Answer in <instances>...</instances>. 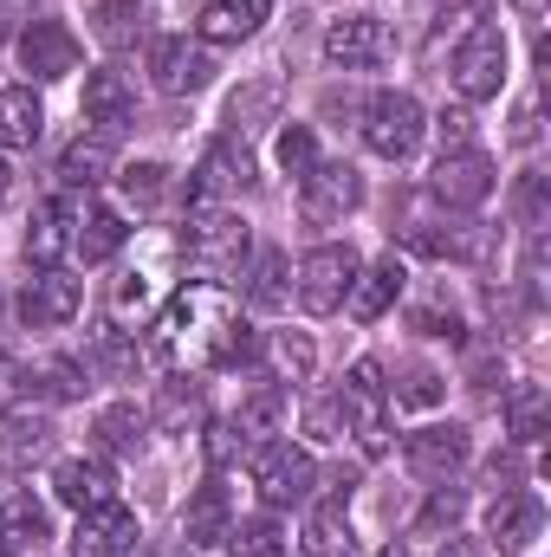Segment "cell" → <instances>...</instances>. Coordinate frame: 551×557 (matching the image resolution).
Segmentation results:
<instances>
[{
    "instance_id": "cell-10",
    "label": "cell",
    "mask_w": 551,
    "mask_h": 557,
    "mask_svg": "<svg viewBox=\"0 0 551 557\" xmlns=\"http://www.w3.org/2000/svg\"><path fill=\"white\" fill-rule=\"evenodd\" d=\"M390 52H396V39H390V26H383L377 13H344V20L325 33V59L344 65V72H370V65H383Z\"/></svg>"
},
{
    "instance_id": "cell-21",
    "label": "cell",
    "mask_w": 551,
    "mask_h": 557,
    "mask_svg": "<svg viewBox=\"0 0 551 557\" xmlns=\"http://www.w3.org/2000/svg\"><path fill=\"white\" fill-rule=\"evenodd\" d=\"M403 260L396 253H383L377 267H357V278H351V292H344V305H351V318L357 324H370V318H383L390 305H396V292H403Z\"/></svg>"
},
{
    "instance_id": "cell-11",
    "label": "cell",
    "mask_w": 551,
    "mask_h": 557,
    "mask_svg": "<svg viewBox=\"0 0 551 557\" xmlns=\"http://www.w3.org/2000/svg\"><path fill=\"white\" fill-rule=\"evenodd\" d=\"M20 72H33L39 85H52V78H72L78 72V39H72V26L65 20H26V33H20Z\"/></svg>"
},
{
    "instance_id": "cell-6",
    "label": "cell",
    "mask_w": 551,
    "mask_h": 557,
    "mask_svg": "<svg viewBox=\"0 0 551 557\" xmlns=\"http://www.w3.org/2000/svg\"><path fill=\"white\" fill-rule=\"evenodd\" d=\"M357 201H364V182H357V169H351V162H325V156H318V162L298 175V214H305L311 227L344 221Z\"/></svg>"
},
{
    "instance_id": "cell-32",
    "label": "cell",
    "mask_w": 551,
    "mask_h": 557,
    "mask_svg": "<svg viewBox=\"0 0 551 557\" xmlns=\"http://www.w3.org/2000/svg\"><path fill=\"white\" fill-rule=\"evenodd\" d=\"M91 434H98V447H105V454H137L143 434H149V416H143L137 403H111V409H98Z\"/></svg>"
},
{
    "instance_id": "cell-24",
    "label": "cell",
    "mask_w": 551,
    "mask_h": 557,
    "mask_svg": "<svg viewBox=\"0 0 551 557\" xmlns=\"http://www.w3.org/2000/svg\"><path fill=\"white\" fill-rule=\"evenodd\" d=\"M182 532H188V545H228V532H234V499H228L221 473H208V480L195 486Z\"/></svg>"
},
{
    "instance_id": "cell-39",
    "label": "cell",
    "mask_w": 551,
    "mask_h": 557,
    "mask_svg": "<svg viewBox=\"0 0 551 557\" xmlns=\"http://www.w3.org/2000/svg\"><path fill=\"white\" fill-rule=\"evenodd\" d=\"M461 512H467V493H461L454 480H441V486H434V499H428V512L415 519V532H441V525L454 532V519H461Z\"/></svg>"
},
{
    "instance_id": "cell-23",
    "label": "cell",
    "mask_w": 551,
    "mask_h": 557,
    "mask_svg": "<svg viewBox=\"0 0 551 557\" xmlns=\"http://www.w3.org/2000/svg\"><path fill=\"white\" fill-rule=\"evenodd\" d=\"M85 117H91V124H105V131L131 124V117H137V85H131V72L98 65V72L85 78Z\"/></svg>"
},
{
    "instance_id": "cell-22",
    "label": "cell",
    "mask_w": 551,
    "mask_h": 557,
    "mask_svg": "<svg viewBox=\"0 0 551 557\" xmlns=\"http://www.w3.org/2000/svg\"><path fill=\"white\" fill-rule=\"evenodd\" d=\"M46 447H52V416L46 409L20 403V409L0 416V467H33Z\"/></svg>"
},
{
    "instance_id": "cell-46",
    "label": "cell",
    "mask_w": 551,
    "mask_h": 557,
    "mask_svg": "<svg viewBox=\"0 0 551 557\" xmlns=\"http://www.w3.org/2000/svg\"><path fill=\"white\" fill-rule=\"evenodd\" d=\"M311 434H318V441H344V403H338V396H331V403H311Z\"/></svg>"
},
{
    "instance_id": "cell-2",
    "label": "cell",
    "mask_w": 551,
    "mask_h": 557,
    "mask_svg": "<svg viewBox=\"0 0 551 557\" xmlns=\"http://www.w3.org/2000/svg\"><path fill=\"white\" fill-rule=\"evenodd\" d=\"M182 253H188V273L208 278V285H228V278L247 273L254 260V234L234 208H188V234H182Z\"/></svg>"
},
{
    "instance_id": "cell-9",
    "label": "cell",
    "mask_w": 551,
    "mask_h": 557,
    "mask_svg": "<svg viewBox=\"0 0 551 557\" xmlns=\"http://www.w3.org/2000/svg\"><path fill=\"white\" fill-rule=\"evenodd\" d=\"M351 278H357V253L351 247H311L305 267H298V305L311 318H331V311H344Z\"/></svg>"
},
{
    "instance_id": "cell-4",
    "label": "cell",
    "mask_w": 551,
    "mask_h": 557,
    "mask_svg": "<svg viewBox=\"0 0 551 557\" xmlns=\"http://www.w3.org/2000/svg\"><path fill=\"white\" fill-rule=\"evenodd\" d=\"M421 131H428V117H421V104H415L409 91H377L364 104V143L383 162H409L415 149H421Z\"/></svg>"
},
{
    "instance_id": "cell-7",
    "label": "cell",
    "mask_w": 551,
    "mask_h": 557,
    "mask_svg": "<svg viewBox=\"0 0 551 557\" xmlns=\"http://www.w3.org/2000/svg\"><path fill=\"white\" fill-rule=\"evenodd\" d=\"M241 188H254V156H247V143L215 137L208 156H201V169H195V182H188V208H228V195H241Z\"/></svg>"
},
{
    "instance_id": "cell-15",
    "label": "cell",
    "mask_w": 551,
    "mask_h": 557,
    "mask_svg": "<svg viewBox=\"0 0 551 557\" xmlns=\"http://www.w3.org/2000/svg\"><path fill=\"white\" fill-rule=\"evenodd\" d=\"M149 72H156V85H162L169 98H188V91H201V85L215 78V59H208V46H195L188 33H169V39L149 46Z\"/></svg>"
},
{
    "instance_id": "cell-3",
    "label": "cell",
    "mask_w": 551,
    "mask_h": 557,
    "mask_svg": "<svg viewBox=\"0 0 551 557\" xmlns=\"http://www.w3.org/2000/svg\"><path fill=\"white\" fill-rule=\"evenodd\" d=\"M338 403H344V428L357 434L364 454H390V383H383V363H370V357L351 363Z\"/></svg>"
},
{
    "instance_id": "cell-26",
    "label": "cell",
    "mask_w": 551,
    "mask_h": 557,
    "mask_svg": "<svg viewBox=\"0 0 551 557\" xmlns=\"http://www.w3.org/2000/svg\"><path fill=\"white\" fill-rule=\"evenodd\" d=\"M260 20H267V0H208L195 13V33L208 46H241V39L260 33Z\"/></svg>"
},
{
    "instance_id": "cell-27",
    "label": "cell",
    "mask_w": 551,
    "mask_h": 557,
    "mask_svg": "<svg viewBox=\"0 0 551 557\" xmlns=\"http://www.w3.org/2000/svg\"><path fill=\"white\" fill-rule=\"evenodd\" d=\"M124 214H111V208H98V201H85L78 208V221H72V247L85 253V267H98V260H111L118 247H124Z\"/></svg>"
},
{
    "instance_id": "cell-34",
    "label": "cell",
    "mask_w": 551,
    "mask_h": 557,
    "mask_svg": "<svg viewBox=\"0 0 551 557\" xmlns=\"http://www.w3.org/2000/svg\"><path fill=\"white\" fill-rule=\"evenodd\" d=\"M285 409H292V389H285V383H260V389H247V396H241L234 428H241L247 441H254V434H273Z\"/></svg>"
},
{
    "instance_id": "cell-43",
    "label": "cell",
    "mask_w": 551,
    "mask_h": 557,
    "mask_svg": "<svg viewBox=\"0 0 551 557\" xmlns=\"http://www.w3.org/2000/svg\"><path fill=\"white\" fill-rule=\"evenodd\" d=\"M390 396L409 403V409H428V403H441V376L421 370V363H409V370H403V389H390Z\"/></svg>"
},
{
    "instance_id": "cell-42",
    "label": "cell",
    "mask_w": 551,
    "mask_h": 557,
    "mask_svg": "<svg viewBox=\"0 0 551 557\" xmlns=\"http://www.w3.org/2000/svg\"><path fill=\"white\" fill-rule=\"evenodd\" d=\"M273 350H279V370H285V383H305V376H311V363H318V357H311V337H298V331H285Z\"/></svg>"
},
{
    "instance_id": "cell-29",
    "label": "cell",
    "mask_w": 551,
    "mask_h": 557,
    "mask_svg": "<svg viewBox=\"0 0 551 557\" xmlns=\"http://www.w3.org/2000/svg\"><path fill=\"white\" fill-rule=\"evenodd\" d=\"M46 131V111L33 98V85H7L0 91V149H33Z\"/></svg>"
},
{
    "instance_id": "cell-19",
    "label": "cell",
    "mask_w": 551,
    "mask_h": 557,
    "mask_svg": "<svg viewBox=\"0 0 551 557\" xmlns=\"http://www.w3.org/2000/svg\"><path fill=\"white\" fill-rule=\"evenodd\" d=\"M539 532H546V506H539V493L513 486V493L493 499V512H487V539H493L500 552H526Z\"/></svg>"
},
{
    "instance_id": "cell-13",
    "label": "cell",
    "mask_w": 551,
    "mask_h": 557,
    "mask_svg": "<svg viewBox=\"0 0 551 557\" xmlns=\"http://www.w3.org/2000/svg\"><path fill=\"white\" fill-rule=\"evenodd\" d=\"M403 460H409L415 480H428V486L454 480V473L467 467V428H454V421H428V428H415L409 441H403Z\"/></svg>"
},
{
    "instance_id": "cell-53",
    "label": "cell",
    "mask_w": 551,
    "mask_h": 557,
    "mask_svg": "<svg viewBox=\"0 0 551 557\" xmlns=\"http://www.w3.org/2000/svg\"><path fill=\"white\" fill-rule=\"evenodd\" d=\"M377 557H403V552H396V545H390V552H377Z\"/></svg>"
},
{
    "instance_id": "cell-54",
    "label": "cell",
    "mask_w": 551,
    "mask_h": 557,
    "mask_svg": "<svg viewBox=\"0 0 551 557\" xmlns=\"http://www.w3.org/2000/svg\"><path fill=\"white\" fill-rule=\"evenodd\" d=\"M0 557H13V552H7V545H0Z\"/></svg>"
},
{
    "instance_id": "cell-40",
    "label": "cell",
    "mask_w": 551,
    "mask_h": 557,
    "mask_svg": "<svg viewBox=\"0 0 551 557\" xmlns=\"http://www.w3.org/2000/svg\"><path fill=\"white\" fill-rule=\"evenodd\" d=\"M241 454H247V434H241L234 421H215V428H208V467H215V473H228Z\"/></svg>"
},
{
    "instance_id": "cell-49",
    "label": "cell",
    "mask_w": 551,
    "mask_h": 557,
    "mask_svg": "<svg viewBox=\"0 0 551 557\" xmlns=\"http://www.w3.org/2000/svg\"><path fill=\"white\" fill-rule=\"evenodd\" d=\"M434 557H480V545H467V539H448Z\"/></svg>"
},
{
    "instance_id": "cell-16",
    "label": "cell",
    "mask_w": 551,
    "mask_h": 557,
    "mask_svg": "<svg viewBox=\"0 0 551 557\" xmlns=\"http://www.w3.org/2000/svg\"><path fill=\"white\" fill-rule=\"evenodd\" d=\"M137 545V512L131 506H91L78 512V532H72V557H124Z\"/></svg>"
},
{
    "instance_id": "cell-1",
    "label": "cell",
    "mask_w": 551,
    "mask_h": 557,
    "mask_svg": "<svg viewBox=\"0 0 551 557\" xmlns=\"http://www.w3.org/2000/svg\"><path fill=\"white\" fill-rule=\"evenodd\" d=\"M149 357L162 370H175V376H195V370H247L260 357V331L241 318V305H234L228 285L195 278V285H182L156 311Z\"/></svg>"
},
{
    "instance_id": "cell-50",
    "label": "cell",
    "mask_w": 551,
    "mask_h": 557,
    "mask_svg": "<svg viewBox=\"0 0 551 557\" xmlns=\"http://www.w3.org/2000/svg\"><path fill=\"white\" fill-rule=\"evenodd\" d=\"M513 7H519L526 20H546V0H513Z\"/></svg>"
},
{
    "instance_id": "cell-18",
    "label": "cell",
    "mask_w": 551,
    "mask_h": 557,
    "mask_svg": "<svg viewBox=\"0 0 551 557\" xmlns=\"http://www.w3.org/2000/svg\"><path fill=\"white\" fill-rule=\"evenodd\" d=\"M52 493H59L72 512H91V506H111V499H118V473H111V460H98V454L59 460V467H52Z\"/></svg>"
},
{
    "instance_id": "cell-33",
    "label": "cell",
    "mask_w": 551,
    "mask_h": 557,
    "mask_svg": "<svg viewBox=\"0 0 551 557\" xmlns=\"http://www.w3.org/2000/svg\"><path fill=\"white\" fill-rule=\"evenodd\" d=\"M98 39L111 52H131V46L149 39V13H143L137 0H98Z\"/></svg>"
},
{
    "instance_id": "cell-38",
    "label": "cell",
    "mask_w": 551,
    "mask_h": 557,
    "mask_svg": "<svg viewBox=\"0 0 551 557\" xmlns=\"http://www.w3.org/2000/svg\"><path fill=\"white\" fill-rule=\"evenodd\" d=\"M118 182H124L131 208H156V201H162V188H169V169H162V162H131Z\"/></svg>"
},
{
    "instance_id": "cell-35",
    "label": "cell",
    "mask_w": 551,
    "mask_h": 557,
    "mask_svg": "<svg viewBox=\"0 0 551 557\" xmlns=\"http://www.w3.org/2000/svg\"><path fill=\"white\" fill-rule=\"evenodd\" d=\"M546 421H551V396L539 383H519V389L506 396V428H513V441H546Z\"/></svg>"
},
{
    "instance_id": "cell-25",
    "label": "cell",
    "mask_w": 551,
    "mask_h": 557,
    "mask_svg": "<svg viewBox=\"0 0 551 557\" xmlns=\"http://www.w3.org/2000/svg\"><path fill=\"white\" fill-rule=\"evenodd\" d=\"M344 506H351V480L311 506V519H305V557H344L351 552V512Z\"/></svg>"
},
{
    "instance_id": "cell-30",
    "label": "cell",
    "mask_w": 551,
    "mask_h": 557,
    "mask_svg": "<svg viewBox=\"0 0 551 557\" xmlns=\"http://www.w3.org/2000/svg\"><path fill=\"white\" fill-rule=\"evenodd\" d=\"M105 175H111V131L78 137L65 156H59V182H65V188H98Z\"/></svg>"
},
{
    "instance_id": "cell-47",
    "label": "cell",
    "mask_w": 551,
    "mask_h": 557,
    "mask_svg": "<svg viewBox=\"0 0 551 557\" xmlns=\"http://www.w3.org/2000/svg\"><path fill=\"white\" fill-rule=\"evenodd\" d=\"M434 131H441V149H474V124H467V111H448V117H441V124H434Z\"/></svg>"
},
{
    "instance_id": "cell-51",
    "label": "cell",
    "mask_w": 551,
    "mask_h": 557,
    "mask_svg": "<svg viewBox=\"0 0 551 557\" xmlns=\"http://www.w3.org/2000/svg\"><path fill=\"white\" fill-rule=\"evenodd\" d=\"M0 195H7V156H0Z\"/></svg>"
},
{
    "instance_id": "cell-44",
    "label": "cell",
    "mask_w": 551,
    "mask_h": 557,
    "mask_svg": "<svg viewBox=\"0 0 551 557\" xmlns=\"http://www.w3.org/2000/svg\"><path fill=\"white\" fill-rule=\"evenodd\" d=\"M279 162H285V175H305V169L318 162V143H311V131H305V124H292V131L279 137Z\"/></svg>"
},
{
    "instance_id": "cell-8",
    "label": "cell",
    "mask_w": 551,
    "mask_h": 557,
    "mask_svg": "<svg viewBox=\"0 0 551 557\" xmlns=\"http://www.w3.org/2000/svg\"><path fill=\"white\" fill-rule=\"evenodd\" d=\"M254 486H260L267 506H305L311 486H318V467H311L305 447H292V441H267V447L254 454Z\"/></svg>"
},
{
    "instance_id": "cell-5",
    "label": "cell",
    "mask_w": 551,
    "mask_h": 557,
    "mask_svg": "<svg viewBox=\"0 0 551 557\" xmlns=\"http://www.w3.org/2000/svg\"><path fill=\"white\" fill-rule=\"evenodd\" d=\"M500 85H506V33L493 20H480L454 46V91L467 104H487V98H500Z\"/></svg>"
},
{
    "instance_id": "cell-20",
    "label": "cell",
    "mask_w": 551,
    "mask_h": 557,
    "mask_svg": "<svg viewBox=\"0 0 551 557\" xmlns=\"http://www.w3.org/2000/svg\"><path fill=\"white\" fill-rule=\"evenodd\" d=\"M409 247L415 253H434V260H487L493 234L480 221H415Z\"/></svg>"
},
{
    "instance_id": "cell-28",
    "label": "cell",
    "mask_w": 551,
    "mask_h": 557,
    "mask_svg": "<svg viewBox=\"0 0 551 557\" xmlns=\"http://www.w3.org/2000/svg\"><path fill=\"white\" fill-rule=\"evenodd\" d=\"M0 545L7 552H26V545H46V506L20 486H0Z\"/></svg>"
},
{
    "instance_id": "cell-41",
    "label": "cell",
    "mask_w": 551,
    "mask_h": 557,
    "mask_svg": "<svg viewBox=\"0 0 551 557\" xmlns=\"http://www.w3.org/2000/svg\"><path fill=\"white\" fill-rule=\"evenodd\" d=\"M162 421H201V389H195V376H175L169 389H162Z\"/></svg>"
},
{
    "instance_id": "cell-52",
    "label": "cell",
    "mask_w": 551,
    "mask_h": 557,
    "mask_svg": "<svg viewBox=\"0 0 551 557\" xmlns=\"http://www.w3.org/2000/svg\"><path fill=\"white\" fill-rule=\"evenodd\" d=\"M434 7H467V0H434Z\"/></svg>"
},
{
    "instance_id": "cell-45",
    "label": "cell",
    "mask_w": 551,
    "mask_h": 557,
    "mask_svg": "<svg viewBox=\"0 0 551 557\" xmlns=\"http://www.w3.org/2000/svg\"><path fill=\"white\" fill-rule=\"evenodd\" d=\"M519 221H526L532 234L546 227V175H539V169H532V175L519 182Z\"/></svg>"
},
{
    "instance_id": "cell-17",
    "label": "cell",
    "mask_w": 551,
    "mask_h": 557,
    "mask_svg": "<svg viewBox=\"0 0 551 557\" xmlns=\"http://www.w3.org/2000/svg\"><path fill=\"white\" fill-rule=\"evenodd\" d=\"M72 221H78V208H72L65 195H46V201L33 208V221H26V267L52 273L59 253L72 247Z\"/></svg>"
},
{
    "instance_id": "cell-37",
    "label": "cell",
    "mask_w": 551,
    "mask_h": 557,
    "mask_svg": "<svg viewBox=\"0 0 551 557\" xmlns=\"http://www.w3.org/2000/svg\"><path fill=\"white\" fill-rule=\"evenodd\" d=\"M247 298H254L260 311H279V305H285V253H260V260H254Z\"/></svg>"
},
{
    "instance_id": "cell-31",
    "label": "cell",
    "mask_w": 551,
    "mask_h": 557,
    "mask_svg": "<svg viewBox=\"0 0 551 557\" xmlns=\"http://www.w3.org/2000/svg\"><path fill=\"white\" fill-rule=\"evenodd\" d=\"M85 376H105V383H124V376H137V344L124 337V331H98L91 344H85V363H78Z\"/></svg>"
},
{
    "instance_id": "cell-14",
    "label": "cell",
    "mask_w": 551,
    "mask_h": 557,
    "mask_svg": "<svg viewBox=\"0 0 551 557\" xmlns=\"http://www.w3.org/2000/svg\"><path fill=\"white\" fill-rule=\"evenodd\" d=\"M78 305H85V285L52 267V273L26 278V292H20V324H26V331H59V324L78 318Z\"/></svg>"
},
{
    "instance_id": "cell-48",
    "label": "cell",
    "mask_w": 551,
    "mask_h": 557,
    "mask_svg": "<svg viewBox=\"0 0 551 557\" xmlns=\"http://www.w3.org/2000/svg\"><path fill=\"white\" fill-rule=\"evenodd\" d=\"M513 137H519V143L539 137V111H532V104H519V117H513Z\"/></svg>"
},
{
    "instance_id": "cell-36",
    "label": "cell",
    "mask_w": 551,
    "mask_h": 557,
    "mask_svg": "<svg viewBox=\"0 0 551 557\" xmlns=\"http://www.w3.org/2000/svg\"><path fill=\"white\" fill-rule=\"evenodd\" d=\"M228 557H285V525H279L273 512L241 519V525L228 532Z\"/></svg>"
},
{
    "instance_id": "cell-12",
    "label": "cell",
    "mask_w": 551,
    "mask_h": 557,
    "mask_svg": "<svg viewBox=\"0 0 551 557\" xmlns=\"http://www.w3.org/2000/svg\"><path fill=\"white\" fill-rule=\"evenodd\" d=\"M428 195L441 208H480L493 195V162L480 149H441V162L428 175Z\"/></svg>"
}]
</instances>
